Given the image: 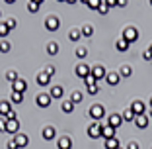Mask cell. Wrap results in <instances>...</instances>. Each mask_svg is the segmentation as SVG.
<instances>
[{
	"label": "cell",
	"instance_id": "6da1fadb",
	"mask_svg": "<svg viewBox=\"0 0 152 149\" xmlns=\"http://www.w3.org/2000/svg\"><path fill=\"white\" fill-rule=\"evenodd\" d=\"M88 114H90V118H92L94 122H99V120H103V116H105V108H103L102 104H94Z\"/></svg>",
	"mask_w": 152,
	"mask_h": 149
},
{
	"label": "cell",
	"instance_id": "7a4b0ae2",
	"mask_svg": "<svg viewBox=\"0 0 152 149\" xmlns=\"http://www.w3.org/2000/svg\"><path fill=\"white\" fill-rule=\"evenodd\" d=\"M123 39L125 41H129V43H133V41H137L139 39V30L134 26H129V27H125V32H123Z\"/></svg>",
	"mask_w": 152,
	"mask_h": 149
},
{
	"label": "cell",
	"instance_id": "3957f363",
	"mask_svg": "<svg viewBox=\"0 0 152 149\" xmlns=\"http://www.w3.org/2000/svg\"><path fill=\"white\" fill-rule=\"evenodd\" d=\"M102 128H103V124L92 122V124L88 126V136L92 137V139H98V137H102Z\"/></svg>",
	"mask_w": 152,
	"mask_h": 149
},
{
	"label": "cell",
	"instance_id": "277c9868",
	"mask_svg": "<svg viewBox=\"0 0 152 149\" xmlns=\"http://www.w3.org/2000/svg\"><path fill=\"white\" fill-rule=\"evenodd\" d=\"M51 94H47V92H39V94L35 96V102L37 106H41V108H49V104H51Z\"/></svg>",
	"mask_w": 152,
	"mask_h": 149
},
{
	"label": "cell",
	"instance_id": "5b68a950",
	"mask_svg": "<svg viewBox=\"0 0 152 149\" xmlns=\"http://www.w3.org/2000/svg\"><path fill=\"white\" fill-rule=\"evenodd\" d=\"M45 27L49 30V32H57L58 27H61V20L57 16H49V18L45 20Z\"/></svg>",
	"mask_w": 152,
	"mask_h": 149
},
{
	"label": "cell",
	"instance_id": "8992f818",
	"mask_svg": "<svg viewBox=\"0 0 152 149\" xmlns=\"http://www.w3.org/2000/svg\"><path fill=\"white\" fill-rule=\"evenodd\" d=\"M76 75L84 81L86 77H90V75H92V69H90L86 63H78V65H76Z\"/></svg>",
	"mask_w": 152,
	"mask_h": 149
},
{
	"label": "cell",
	"instance_id": "52a82bcc",
	"mask_svg": "<svg viewBox=\"0 0 152 149\" xmlns=\"http://www.w3.org/2000/svg\"><path fill=\"white\" fill-rule=\"evenodd\" d=\"M131 110H133L134 116H142V114H146V106H144V102H140V100H134V102L131 104Z\"/></svg>",
	"mask_w": 152,
	"mask_h": 149
},
{
	"label": "cell",
	"instance_id": "ba28073f",
	"mask_svg": "<svg viewBox=\"0 0 152 149\" xmlns=\"http://www.w3.org/2000/svg\"><path fill=\"white\" fill-rule=\"evenodd\" d=\"M14 141H16L18 149H23V147L29 145V136H26V133H18V136L14 137Z\"/></svg>",
	"mask_w": 152,
	"mask_h": 149
},
{
	"label": "cell",
	"instance_id": "9c48e42d",
	"mask_svg": "<svg viewBox=\"0 0 152 149\" xmlns=\"http://www.w3.org/2000/svg\"><path fill=\"white\" fill-rule=\"evenodd\" d=\"M6 131H8V133H14V136H18V133H20V122H18V120H8V122H6Z\"/></svg>",
	"mask_w": 152,
	"mask_h": 149
},
{
	"label": "cell",
	"instance_id": "30bf717a",
	"mask_svg": "<svg viewBox=\"0 0 152 149\" xmlns=\"http://www.w3.org/2000/svg\"><path fill=\"white\" fill-rule=\"evenodd\" d=\"M92 77H94L96 81H102L103 77H107V75H105V67H103V65H96V67L92 69Z\"/></svg>",
	"mask_w": 152,
	"mask_h": 149
},
{
	"label": "cell",
	"instance_id": "8fae6325",
	"mask_svg": "<svg viewBox=\"0 0 152 149\" xmlns=\"http://www.w3.org/2000/svg\"><path fill=\"white\" fill-rule=\"evenodd\" d=\"M115 133H117V130L111 128L109 124H105V126L102 128V137L103 139H111V137H115Z\"/></svg>",
	"mask_w": 152,
	"mask_h": 149
},
{
	"label": "cell",
	"instance_id": "7c38bea8",
	"mask_svg": "<svg viewBox=\"0 0 152 149\" xmlns=\"http://www.w3.org/2000/svg\"><path fill=\"white\" fill-rule=\"evenodd\" d=\"M12 88H14V92H20V94H26V90H27V82L23 81V79H18V81L12 85Z\"/></svg>",
	"mask_w": 152,
	"mask_h": 149
},
{
	"label": "cell",
	"instance_id": "4fadbf2b",
	"mask_svg": "<svg viewBox=\"0 0 152 149\" xmlns=\"http://www.w3.org/2000/svg\"><path fill=\"white\" fill-rule=\"evenodd\" d=\"M107 124L111 128H121V124H123V118H121V114H111V116H109V120H107Z\"/></svg>",
	"mask_w": 152,
	"mask_h": 149
},
{
	"label": "cell",
	"instance_id": "5bb4252c",
	"mask_svg": "<svg viewBox=\"0 0 152 149\" xmlns=\"http://www.w3.org/2000/svg\"><path fill=\"white\" fill-rule=\"evenodd\" d=\"M41 136H43V139L51 141L55 136H57V130H55L53 126H47V128H43V131H41Z\"/></svg>",
	"mask_w": 152,
	"mask_h": 149
},
{
	"label": "cell",
	"instance_id": "9a60e30c",
	"mask_svg": "<svg viewBox=\"0 0 152 149\" xmlns=\"http://www.w3.org/2000/svg\"><path fill=\"white\" fill-rule=\"evenodd\" d=\"M134 126L139 128V130L148 128V116H146V114H142V116H137V118H134Z\"/></svg>",
	"mask_w": 152,
	"mask_h": 149
},
{
	"label": "cell",
	"instance_id": "2e32d148",
	"mask_svg": "<svg viewBox=\"0 0 152 149\" xmlns=\"http://www.w3.org/2000/svg\"><path fill=\"white\" fill-rule=\"evenodd\" d=\"M105 81H107V85L117 86V85L121 82V75H119V73H109L107 77H105Z\"/></svg>",
	"mask_w": 152,
	"mask_h": 149
},
{
	"label": "cell",
	"instance_id": "e0dca14e",
	"mask_svg": "<svg viewBox=\"0 0 152 149\" xmlns=\"http://www.w3.org/2000/svg\"><path fill=\"white\" fill-rule=\"evenodd\" d=\"M57 147L58 149H72V139H70V137H66V136L61 137V139L57 141Z\"/></svg>",
	"mask_w": 152,
	"mask_h": 149
},
{
	"label": "cell",
	"instance_id": "ac0fdd59",
	"mask_svg": "<svg viewBox=\"0 0 152 149\" xmlns=\"http://www.w3.org/2000/svg\"><path fill=\"white\" fill-rule=\"evenodd\" d=\"M49 82H51V77L45 71H41L39 75H37V85H39V86H47Z\"/></svg>",
	"mask_w": 152,
	"mask_h": 149
},
{
	"label": "cell",
	"instance_id": "d6986e66",
	"mask_svg": "<svg viewBox=\"0 0 152 149\" xmlns=\"http://www.w3.org/2000/svg\"><path fill=\"white\" fill-rule=\"evenodd\" d=\"M10 112H12V106H10V102H8V100H2V102H0V116L6 118Z\"/></svg>",
	"mask_w": 152,
	"mask_h": 149
},
{
	"label": "cell",
	"instance_id": "ffe728a7",
	"mask_svg": "<svg viewBox=\"0 0 152 149\" xmlns=\"http://www.w3.org/2000/svg\"><path fill=\"white\" fill-rule=\"evenodd\" d=\"M129 41H125L123 37H119V39L115 41V47H117V51H121V53H125V51H129Z\"/></svg>",
	"mask_w": 152,
	"mask_h": 149
},
{
	"label": "cell",
	"instance_id": "44dd1931",
	"mask_svg": "<svg viewBox=\"0 0 152 149\" xmlns=\"http://www.w3.org/2000/svg\"><path fill=\"white\" fill-rule=\"evenodd\" d=\"M49 94H51V98H61V96L64 94V88H63L61 85H55L53 88H51V92H49Z\"/></svg>",
	"mask_w": 152,
	"mask_h": 149
},
{
	"label": "cell",
	"instance_id": "7402d4cb",
	"mask_svg": "<svg viewBox=\"0 0 152 149\" xmlns=\"http://www.w3.org/2000/svg\"><path fill=\"white\" fill-rule=\"evenodd\" d=\"M82 98H84V94H82L80 90H74V92L70 94V102L74 104V106H76V104H80V102H82Z\"/></svg>",
	"mask_w": 152,
	"mask_h": 149
},
{
	"label": "cell",
	"instance_id": "603a6c76",
	"mask_svg": "<svg viewBox=\"0 0 152 149\" xmlns=\"http://www.w3.org/2000/svg\"><path fill=\"white\" fill-rule=\"evenodd\" d=\"M121 118H123V122H134V114H133V110H123V114H121Z\"/></svg>",
	"mask_w": 152,
	"mask_h": 149
},
{
	"label": "cell",
	"instance_id": "cb8c5ba5",
	"mask_svg": "<svg viewBox=\"0 0 152 149\" xmlns=\"http://www.w3.org/2000/svg\"><path fill=\"white\" fill-rule=\"evenodd\" d=\"M119 75H121V79L131 77V75H133V69H131V65H123V67H121V71H119Z\"/></svg>",
	"mask_w": 152,
	"mask_h": 149
},
{
	"label": "cell",
	"instance_id": "d4e9b609",
	"mask_svg": "<svg viewBox=\"0 0 152 149\" xmlns=\"http://www.w3.org/2000/svg\"><path fill=\"white\" fill-rule=\"evenodd\" d=\"M10 102H14V104H22V102H23V94H20V92H14V90H12V94H10Z\"/></svg>",
	"mask_w": 152,
	"mask_h": 149
},
{
	"label": "cell",
	"instance_id": "484cf974",
	"mask_svg": "<svg viewBox=\"0 0 152 149\" xmlns=\"http://www.w3.org/2000/svg\"><path fill=\"white\" fill-rule=\"evenodd\" d=\"M119 147V139L111 137V139H105V149H117Z\"/></svg>",
	"mask_w": 152,
	"mask_h": 149
},
{
	"label": "cell",
	"instance_id": "4316f807",
	"mask_svg": "<svg viewBox=\"0 0 152 149\" xmlns=\"http://www.w3.org/2000/svg\"><path fill=\"white\" fill-rule=\"evenodd\" d=\"M80 37H82L80 30H70V32H68V39H70V41H78Z\"/></svg>",
	"mask_w": 152,
	"mask_h": 149
},
{
	"label": "cell",
	"instance_id": "83f0119b",
	"mask_svg": "<svg viewBox=\"0 0 152 149\" xmlns=\"http://www.w3.org/2000/svg\"><path fill=\"white\" fill-rule=\"evenodd\" d=\"M47 53L49 55H57L58 53V43L57 41H51L49 45H47Z\"/></svg>",
	"mask_w": 152,
	"mask_h": 149
},
{
	"label": "cell",
	"instance_id": "f1b7e54d",
	"mask_svg": "<svg viewBox=\"0 0 152 149\" xmlns=\"http://www.w3.org/2000/svg\"><path fill=\"white\" fill-rule=\"evenodd\" d=\"M80 32H82V36H84V37H92V36H94V27L90 26V24H86Z\"/></svg>",
	"mask_w": 152,
	"mask_h": 149
},
{
	"label": "cell",
	"instance_id": "f546056e",
	"mask_svg": "<svg viewBox=\"0 0 152 149\" xmlns=\"http://www.w3.org/2000/svg\"><path fill=\"white\" fill-rule=\"evenodd\" d=\"M39 8H41L39 0H31V2H27V10H29V12H37Z\"/></svg>",
	"mask_w": 152,
	"mask_h": 149
},
{
	"label": "cell",
	"instance_id": "4dcf8cb0",
	"mask_svg": "<svg viewBox=\"0 0 152 149\" xmlns=\"http://www.w3.org/2000/svg\"><path fill=\"white\" fill-rule=\"evenodd\" d=\"M10 49H12V43L10 41H6V39L0 41V53H8Z\"/></svg>",
	"mask_w": 152,
	"mask_h": 149
},
{
	"label": "cell",
	"instance_id": "1f68e13d",
	"mask_svg": "<svg viewBox=\"0 0 152 149\" xmlns=\"http://www.w3.org/2000/svg\"><path fill=\"white\" fill-rule=\"evenodd\" d=\"M6 79H8V81L10 82H12V85H14V82H16V81H18V73H16V71H14V69H10V71L8 73H6Z\"/></svg>",
	"mask_w": 152,
	"mask_h": 149
},
{
	"label": "cell",
	"instance_id": "d6a6232c",
	"mask_svg": "<svg viewBox=\"0 0 152 149\" xmlns=\"http://www.w3.org/2000/svg\"><path fill=\"white\" fill-rule=\"evenodd\" d=\"M63 112H66V114L74 112V104H72L70 100H64V102H63Z\"/></svg>",
	"mask_w": 152,
	"mask_h": 149
},
{
	"label": "cell",
	"instance_id": "836d02e7",
	"mask_svg": "<svg viewBox=\"0 0 152 149\" xmlns=\"http://www.w3.org/2000/svg\"><path fill=\"white\" fill-rule=\"evenodd\" d=\"M8 33H10V30L6 26V22H0V37H6Z\"/></svg>",
	"mask_w": 152,
	"mask_h": 149
},
{
	"label": "cell",
	"instance_id": "e575fe53",
	"mask_svg": "<svg viewBox=\"0 0 152 149\" xmlns=\"http://www.w3.org/2000/svg\"><path fill=\"white\" fill-rule=\"evenodd\" d=\"M98 12H99V14H107V12H109V4L105 2V0H102V4H99Z\"/></svg>",
	"mask_w": 152,
	"mask_h": 149
},
{
	"label": "cell",
	"instance_id": "d590c367",
	"mask_svg": "<svg viewBox=\"0 0 152 149\" xmlns=\"http://www.w3.org/2000/svg\"><path fill=\"white\" fill-rule=\"evenodd\" d=\"M86 55H88V49H86V47H78V49H76V57L78 59H84Z\"/></svg>",
	"mask_w": 152,
	"mask_h": 149
},
{
	"label": "cell",
	"instance_id": "8d00e7d4",
	"mask_svg": "<svg viewBox=\"0 0 152 149\" xmlns=\"http://www.w3.org/2000/svg\"><path fill=\"white\" fill-rule=\"evenodd\" d=\"M86 4H88V8L98 10V8H99V4H102V0H90V2H86Z\"/></svg>",
	"mask_w": 152,
	"mask_h": 149
},
{
	"label": "cell",
	"instance_id": "74e56055",
	"mask_svg": "<svg viewBox=\"0 0 152 149\" xmlns=\"http://www.w3.org/2000/svg\"><path fill=\"white\" fill-rule=\"evenodd\" d=\"M6 26H8V30H10V32H12L14 27L18 26V22H16V20H14V18H8V20H6Z\"/></svg>",
	"mask_w": 152,
	"mask_h": 149
},
{
	"label": "cell",
	"instance_id": "f35d334b",
	"mask_svg": "<svg viewBox=\"0 0 152 149\" xmlns=\"http://www.w3.org/2000/svg\"><path fill=\"white\" fill-rule=\"evenodd\" d=\"M96 82H98V81H96V79L92 77V75H90V77H86V79H84V85H86V86H94Z\"/></svg>",
	"mask_w": 152,
	"mask_h": 149
},
{
	"label": "cell",
	"instance_id": "ab89813d",
	"mask_svg": "<svg viewBox=\"0 0 152 149\" xmlns=\"http://www.w3.org/2000/svg\"><path fill=\"white\" fill-rule=\"evenodd\" d=\"M86 88H88V94H98V85H94V86H86Z\"/></svg>",
	"mask_w": 152,
	"mask_h": 149
},
{
	"label": "cell",
	"instance_id": "60d3db41",
	"mask_svg": "<svg viewBox=\"0 0 152 149\" xmlns=\"http://www.w3.org/2000/svg\"><path fill=\"white\" fill-rule=\"evenodd\" d=\"M142 59H144V61H152V53L148 49H144L142 51Z\"/></svg>",
	"mask_w": 152,
	"mask_h": 149
},
{
	"label": "cell",
	"instance_id": "b9f144b4",
	"mask_svg": "<svg viewBox=\"0 0 152 149\" xmlns=\"http://www.w3.org/2000/svg\"><path fill=\"white\" fill-rule=\"evenodd\" d=\"M45 73H47V75H49V77H53L55 73H57V69H55V67H53V65H49V67L45 69Z\"/></svg>",
	"mask_w": 152,
	"mask_h": 149
},
{
	"label": "cell",
	"instance_id": "7bdbcfd3",
	"mask_svg": "<svg viewBox=\"0 0 152 149\" xmlns=\"http://www.w3.org/2000/svg\"><path fill=\"white\" fill-rule=\"evenodd\" d=\"M6 122H8L6 118H0V131H6Z\"/></svg>",
	"mask_w": 152,
	"mask_h": 149
},
{
	"label": "cell",
	"instance_id": "ee69618b",
	"mask_svg": "<svg viewBox=\"0 0 152 149\" xmlns=\"http://www.w3.org/2000/svg\"><path fill=\"white\" fill-rule=\"evenodd\" d=\"M6 149H18V145H16V141H8V143H6Z\"/></svg>",
	"mask_w": 152,
	"mask_h": 149
},
{
	"label": "cell",
	"instance_id": "f6af8a7d",
	"mask_svg": "<svg viewBox=\"0 0 152 149\" xmlns=\"http://www.w3.org/2000/svg\"><path fill=\"white\" fill-rule=\"evenodd\" d=\"M127 149H140V145L137 143V141H131V143L127 145Z\"/></svg>",
	"mask_w": 152,
	"mask_h": 149
},
{
	"label": "cell",
	"instance_id": "bcb514c9",
	"mask_svg": "<svg viewBox=\"0 0 152 149\" xmlns=\"http://www.w3.org/2000/svg\"><path fill=\"white\" fill-rule=\"evenodd\" d=\"M105 2L109 4V8H113V6H117V0H105Z\"/></svg>",
	"mask_w": 152,
	"mask_h": 149
},
{
	"label": "cell",
	"instance_id": "7dc6e473",
	"mask_svg": "<svg viewBox=\"0 0 152 149\" xmlns=\"http://www.w3.org/2000/svg\"><path fill=\"white\" fill-rule=\"evenodd\" d=\"M117 6H121V8H125V6H127V2H125V0H119V2H117Z\"/></svg>",
	"mask_w": 152,
	"mask_h": 149
},
{
	"label": "cell",
	"instance_id": "c3c4849f",
	"mask_svg": "<svg viewBox=\"0 0 152 149\" xmlns=\"http://www.w3.org/2000/svg\"><path fill=\"white\" fill-rule=\"evenodd\" d=\"M146 49H148V51H150V53H152V45H148V47H146Z\"/></svg>",
	"mask_w": 152,
	"mask_h": 149
},
{
	"label": "cell",
	"instance_id": "681fc988",
	"mask_svg": "<svg viewBox=\"0 0 152 149\" xmlns=\"http://www.w3.org/2000/svg\"><path fill=\"white\" fill-rule=\"evenodd\" d=\"M148 114H150V118H152V108H150V110H148Z\"/></svg>",
	"mask_w": 152,
	"mask_h": 149
},
{
	"label": "cell",
	"instance_id": "f907efd6",
	"mask_svg": "<svg viewBox=\"0 0 152 149\" xmlns=\"http://www.w3.org/2000/svg\"><path fill=\"white\" fill-rule=\"evenodd\" d=\"M150 108H152V98H150Z\"/></svg>",
	"mask_w": 152,
	"mask_h": 149
},
{
	"label": "cell",
	"instance_id": "816d5d0a",
	"mask_svg": "<svg viewBox=\"0 0 152 149\" xmlns=\"http://www.w3.org/2000/svg\"><path fill=\"white\" fill-rule=\"evenodd\" d=\"M117 149H123V147H121V145H119V147H117Z\"/></svg>",
	"mask_w": 152,
	"mask_h": 149
},
{
	"label": "cell",
	"instance_id": "f5cc1de1",
	"mask_svg": "<svg viewBox=\"0 0 152 149\" xmlns=\"http://www.w3.org/2000/svg\"><path fill=\"white\" fill-rule=\"evenodd\" d=\"M150 4H152V2H150Z\"/></svg>",
	"mask_w": 152,
	"mask_h": 149
}]
</instances>
